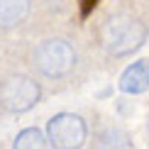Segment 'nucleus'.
<instances>
[{"label": "nucleus", "mask_w": 149, "mask_h": 149, "mask_svg": "<svg viewBox=\"0 0 149 149\" xmlns=\"http://www.w3.org/2000/svg\"><path fill=\"white\" fill-rule=\"evenodd\" d=\"M147 34H149L147 24L134 20V17H127V15L110 17V20L103 24V29H100L103 47H105V52L113 54V56H127V54L137 52V49L144 44Z\"/></svg>", "instance_id": "1"}, {"label": "nucleus", "mask_w": 149, "mask_h": 149, "mask_svg": "<svg viewBox=\"0 0 149 149\" xmlns=\"http://www.w3.org/2000/svg\"><path fill=\"white\" fill-rule=\"evenodd\" d=\"M47 139L54 149H81L86 142V122L73 113H59L47 125Z\"/></svg>", "instance_id": "4"}, {"label": "nucleus", "mask_w": 149, "mask_h": 149, "mask_svg": "<svg viewBox=\"0 0 149 149\" xmlns=\"http://www.w3.org/2000/svg\"><path fill=\"white\" fill-rule=\"evenodd\" d=\"M12 149H47V137L42 134V130L37 127H27L15 137Z\"/></svg>", "instance_id": "7"}, {"label": "nucleus", "mask_w": 149, "mask_h": 149, "mask_svg": "<svg viewBox=\"0 0 149 149\" xmlns=\"http://www.w3.org/2000/svg\"><path fill=\"white\" fill-rule=\"evenodd\" d=\"M149 88V59H139L132 66H127L120 76V91L137 95Z\"/></svg>", "instance_id": "5"}, {"label": "nucleus", "mask_w": 149, "mask_h": 149, "mask_svg": "<svg viewBox=\"0 0 149 149\" xmlns=\"http://www.w3.org/2000/svg\"><path fill=\"white\" fill-rule=\"evenodd\" d=\"M29 0H0V27L10 29L27 20Z\"/></svg>", "instance_id": "6"}, {"label": "nucleus", "mask_w": 149, "mask_h": 149, "mask_svg": "<svg viewBox=\"0 0 149 149\" xmlns=\"http://www.w3.org/2000/svg\"><path fill=\"white\" fill-rule=\"evenodd\" d=\"M32 61L47 78H64L76 66V52L66 39H44L34 49Z\"/></svg>", "instance_id": "2"}, {"label": "nucleus", "mask_w": 149, "mask_h": 149, "mask_svg": "<svg viewBox=\"0 0 149 149\" xmlns=\"http://www.w3.org/2000/svg\"><path fill=\"white\" fill-rule=\"evenodd\" d=\"M95 3H98V0H81V15L88 17V15H91V10L95 8Z\"/></svg>", "instance_id": "8"}, {"label": "nucleus", "mask_w": 149, "mask_h": 149, "mask_svg": "<svg viewBox=\"0 0 149 149\" xmlns=\"http://www.w3.org/2000/svg\"><path fill=\"white\" fill-rule=\"evenodd\" d=\"M42 98V88L34 78L15 73L0 83V105L8 113H27Z\"/></svg>", "instance_id": "3"}]
</instances>
